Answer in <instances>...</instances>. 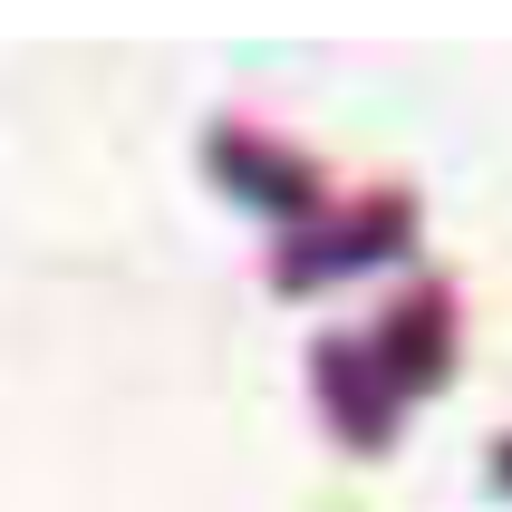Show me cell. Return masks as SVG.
Returning <instances> with one entry per match:
<instances>
[{"mask_svg": "<svg viewBox=\"0 0 512 512\" xmlns=\"http://www.w3.org/2000/svg\"><path fill=\"white\" fill-rule=\"evenodd\" d=\"M406 242H416V203H406V184H377V194H358V203H339V213L300 223L271 271H281V290H319V281H339V271L397 261Z\"/></svg>", "mask_w": 512, "mask_h": 512, "instance_id": "obj_1", "label": "cell"}, {"mask_svg": "<svg viewBox=\"0 0 512 512\" xmlns=\"http://www.w3.org/2000/svg\"><path fill=\"white\" fill-rule=\"evenodd\" d=\"M203 165L223 174L232 194L252 203L261 223H281V232H300V223H319V165L300 155V145H281V136H252V126H213V145H203Z\"/></svg>", "mask_w": 512, "mask_h": 512, "instance_id": "obj_2", "label": "cell"}, {"mask_svg": "<svg viewBox=\"0 0 512 512\" xmlns=\"http://www.w3.org/2000/svg\"><path fill=\"white\" fill-rule=\"evenodd\" d=\"M368 358H377V377H387L406 406L435 397V387H445V368H455V290H445V281L406 290L397 310L368 329Z\"/></svg>", "mask_w": 512, "mask_h": 512, "instance_id": "obj_3", "label": "cell"}, {"mask_svg": "<svg viewBox=\"0 0 512 512\" xmlns=\"http://www.w3.org/2000/svg\"><path fill=\"white\" fill-rule=\"evenodd\" d=\"M310 368H319V406H329V435H348V455H387V435H397L406 397L377 377L368 358V329L348 339V329H329V339L310 348Z\"/></svg>", "mask_w": 512, "mask_h": 512, "instance_id": "obj_4", "label": "cell"}, {"mask_svg": "<svg viewBox=\"0 0 512 512\" xmlns=\"http://www.w3.org/2000/svg\"><path fill=\"white\" fill-rule=\"evenodd\" d=\"M493 484L512 493V435H493Z\"/></svg>", "mask_w": 512, "mask_h": 512, "instance_id": "obj_5", "label": "cell"}]
</instances>
